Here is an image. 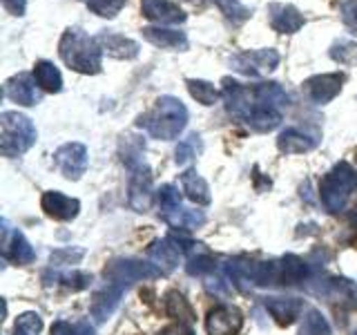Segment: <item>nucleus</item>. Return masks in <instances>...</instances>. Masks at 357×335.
<instances>
[{"label": "nucleus", "mask_w": 357, "mask_h": 335, "mask_svg": "<svg viewBox=\"0 0 357 335\" xmlns=\"http://www.w3.org/2000/svg\"><path fill=\"white\" fill-rule=\"evenodd\" d=\"M137 126L159 141H172L188 126V110L176 96H161L150 112L139 117Z\"/></svg>", "instance_id": "nucleus-1"}, {"label": "nucleus", "mask_w": 357, "mask_h": 335, "mask_svg": "<svg viewBox=\"0 0 357 335\" xmlns=\"http://www.w3.org/2000/svg\"><path fill=\"white\" fill-rule=\"evenodd\" d=\"M63 63L78 74H98L103 65V50L96 38L87 36L83 29L70 27L59 43Z\"/></svg>", "instance_id": "nucleus-2"}, {"label": "nucleus", "mask_w": 357, "mask_h": 335, "mask_svg": "<svg viewBox=\"0 0 357 335\" xmlns=\"http://www.w3.org/2000/svg\"><path fill=\"white\" fill-rule=\"evenodd\" d=\"M355 190H357V170L351 163L340 161L321 179L319 195L328 212H342Z\"/></svg>", "instance_id": "nucleus-3"}, {"label": "nucleus", "mask_w": 357, "mask_h": 335, "mask_svg": "<svg viewBox=\"0 0 357 335\" xmlns=\"http://www.w3.org/2000/svg\"><path fill=\"white\" fill-rule=\"evenodd\" d=\"M38 132L29 117L18 112L0 114V150L5 156H20L36 143Z\"/></svg>", "instance_id": "nucleus-4"}, {"label": "nucleus", "mask_w": 357, "mask_h": 335, "mask_svg": "<svg viewBox=\"0 0 357 335\" xmlns=\"http://www.w3.org/2000/svg\"><path fill=\"white\" fill-rule=\"evenodd\" d=\"M161 271L154 264L139 262V260H114L105 268V279L107 284L121 286L126 290L134 282H143V279H154L159 277Z\"/></svg>", "instance_id": "nucleus-5"}, {"label": "nucleus", "mask_w": 357, "mask_h": 335, "mask_svg": "<svg viewBox=\"0 0 357 335\" xmlns=\"http://www.w3.org/2000/svg\"><path fill=\"white\" fill-rule=\"evenodd\" d=\"M221 96H223V103H226L228 114H232L234 119H241V121H248L252 110H255V89L250 92L248 87H243L241 83L232 81V78H223L221 81Z\"/></svg>", "instance_id": "nucleus-6"}, {"label": "nucleus", "mask_w": 357, "mask_h": 335, "mask_svg": "<svg viewBox=\"0 0 357 335\" xmlns=\"http://www.w3.org/2000/svg\"><path fill=\"white\" fill-rule=\"evenodd\" d=\"M230 65L234 72L245 74V76H261L264 72H273L279 65V54L275 50H255V52H243L234 54L230 59Z\"/></svg>", "instance_id": "nucleus-7"}, {"label": "nucleus", "mask_w": 357, "mask_h": 335, "mask_svg": "<svg viewBox=\"0 0 357 335\" xmlns=\"http://www.w3.org/2000/svg\"><path fill=\"white\" fill-rule=\"evenodd\" d=\"M54 161L67 179L78 181L87 170V148L83 143H65L54 152Z\"/></svg>", "instance_id": "nucleus-8"}, {"label": "nucleus", "mask_w": 357, "mask_h": 335, "mask_svg": "<svg viewBox=\"0 0 357 335\" xmlns=\"http://www.w3.org/2000/svg\"><path fill=\"white\" fill-rule=\"evenodd\" d=\"M183 253H185V248L172 237V234H170V237H165V239H156L148 248V257L154 262V266L159 268L161 273L176 271L178 264L183 262Z\"/></svg>", "instance_id": "nucleus-9"}, {"label": "nucleus", "mask_w": 357, "mask_h": 335, "mask_svg": "<svg viewBox=\"0 0 357 335\" xmlns=\"http://www.w3.org/2000/svg\"><path fill=\"white\" fill-rule=\"evenodd\" d=\"M243 327V315L239 308L221 304L212 308L206 318L208 335H237Z\"/></svg>", "instance_id": "nucleus-10"}, {"label": "nucleus", "mask_w": 357, "mask_h": 335, "mask_svg": "<svg viewBox=\"0 0 357 335\" xmlns=\"http://www.w3.org/2000/svg\"><path fill=\"white\" fill-rule=\"evenodd\" d=\"M130 206L137 212H145L152 206V174L145 163L132 168L130 179Z\"/></svg>", "instance_id": "nucleus-11"}, {"label": "nucleus", "mask_w": 357, "mask_h": 335, "mask_svg": "<svg viewBox=\"0 0 357 335\" xmlns=\"http://www.w3.org/2000/svg\"><path fill=\"white\" fill-rule=\"evenodd\" d=\"M342 83H344V74H317L310 76L304 83V92L312 103L324 105L331 103V100L342 92Z\"/></svg>", "instance_id": "nucleus-12"}, {"label": "nucleus", "mask_w": 357, "mask_h": 335, "mask_svg": "<svg viewBox=\"0 0 357 335\" xmlns=\"http://www.w3.org/2000/svg\"><path fill=\"white\" fill-rule=\"evenodd\" d=\"M5 96L9 100H14L18 105H36L40 100V92H38V83L33 74H18L11 76L5 83Z\"/></svg>", "instance_id": "nucleus-13"}, {"label": "nucleus", "mask_w": 357, "mask_h": 335, "mask_svg": "<svg viewBox=\"0 0 357 335\" xmlns=\"http://www.w3.org/2000/svg\"><path fill=\"white\" fill-rule=\"evenodd\" d=\"M3 253L7 260L16 264H31L36 260V253H33L31 244L25 239V234L18 230H11L7 219L3 221Z\"/></svg>", "instance_id": "nucleus-14"}, {"label": "nucleus", "mask_w": 357, "mask_h": 335, "mask_svg": "<svg viewBox=\"0 0 357 335\" xmlns=\"http://www.w3.org/2000/svg\"><path fill=\"white\" fill-rule=\"evenodd\" d=\"M40 206L45 210V215L52 217V219H59V221H72L78 210H81V204H78V199H72L59 190H50V193H45L43 199H40Z\"/></svg>", "instance_id": "nucleus-15"}, {"label": "nucleus", "mask_w": 357, "mask_h": 335, "mask_svg": "<svg viewBox=\"0 0 357 335\" xmlns=\"http://www.w3.org/2000/svg\"><path fill=\"white\" fill-rule=\"evenodd\" d=\"M96 40L100 45V50H103V54L112 56V59H119V61H132V59H137L141 52V45L137 40L121 36V34L103 31V34H98Z\"/></svg>", "instance_id": "nucleus-16"}, {"label": "nucleus", "mask_w": 357, "mask_h": 335, "mask_svg": "<svg viewBox=\"0 0 357 335\" xmlns=\"http://www.w3.org/2000/svg\"><path fill=\"white\" fill-rule=\"evenodd\" d=\"M141 11L145 18L159 22V25H178L188 18L185 11L170 0H143Z\"/></svg>", "instance_id": "nucleus-17"}, {"label": "nucleus", "mask_w": 357, "mask_h": 335, "mask_svg": "<svg viewBox=\"0 0 357 335\" xmlns=\"http://www.w3.org/2000/svg\"><path fill=\"white\" fill-rule=\"evenodd\" d=\"M268 18H271V27L279 34H295L304 27V14H299V9L293 5L273 3L268 7Z\"/></svg>", "instance_id": "nucleus-18"}, {"label": "nucleus", "mask_w": 357, "mask_h": 335, "mask_svg": "<svg viewBox=\"0 0 357 335\" xmlns=\"http://www.w3.org/2000/svg\"><path fill=\"white\" fill-rule=\"evenodd\" d=\"M266 311L275 318L277 324L282 327H290L304 311V299L297 297H266L264 299Z\"/></svg>", "instance_id": "nucleus-19"}, {"label": "nucleus", "mask_w": 357, "mask_h": 335, "mask_svg": "<svg viewBox=\"0 0 357 335\" xmlns=\"http://www.w3.org/2000/svg\"><path fill=\"white\" fill-rule=\"evenodd\" d=\"M141 34H143V38H145V40L154 45V47L178 50V52L188 50V36H185L183 31L163 29V27H143Z\"/></svg>", "instance_id": "nucleus-20"}, {"label": "nucleus", "mask_w": 357, "mask_h": 335, "mask_svg": "<svg viewBox=\"0 0 357 335\" xmlns=\"http://www.w3.org/2000/svg\"><path fill=\"white\" fill-rule=\"evenodd\" d=\"M317 145V141L308 137L306 132H301L297 128H288L279 134L277 139V148L282 150L284 154H304V152H310L312 148Z\"/></svg>", "instance_id": "nucleus-21"}, {"label": "nucleus", "mask_w": 357, "mask_h": 335, "mask_svg": "<svg viewBox=\"0 0 357 335\" xmlns=\"http://www.w3.org/2000/svg\"><path fill=\"white\" fill-rule=\"evenodd\" d=\"M181 188L190 201H195L197 206H208L212 201L210 195V186L204 177H201L197 170H185L181 174Z\"/></svg>", "instance_id": "nucleus-22"}, {"label": "nucleus", "mask_w": 357, "mask_h": 335, "mask_svg": "<svg viewBox=\"0 0 357 335\" xmlns=\"http://www.w3.org/2000/svg\"><path fill=\"white\" fill-rule=\"evenodd\" d=\"M121 297H123V288L114 284H107L100 293H96L92 302V315L96 318V322H105L119 306Z\"/></svg>", "instance_id": "nucleus-23"}, {"label": "nucleus", "mask_w": 357, "mask_h": 335, "mask_svg": "<svg viewBox=\"0 0 357 335\" xmlns=\"http://www.w3.org/2000/svg\"><path fill=\"white\" fill-rule=\"evenodd\" d=\"M279 264H282V286H304L312 277L308 264L297 255H286L284 260H279Z\"/></svg>", "instance_id": "nucleus-24"}, {"label": "nucleus", "mask_w": 357, "mask_h": 335, "mask_svg": "<svg viewBox=\"0 0 357 335\" xmlns=\"http://www.w3.org/2000/svg\"><path fill=\"white\" fill-rule=\"evenodd\" d=\"M33 78H36L38 87L50 94H56L63 89V76L59 72V67L50 61H38L33 65Z\"/></svg>", "instance_id": "nucleus-25"}, {"label": "nucleus", "mask_w": 357, "mask_h": 335, "mask_svg": "<svg viewBox=\"0 0 357 335\" xmlns=\"http://www.w3.org/2000/svg\"><path fill=\"white\" fill-rule=\"evenodd\" d=\"M245 123H248L255 132H273L275 128H279V123H282V110L255 103L252 114Z\"/></svg>", "instance_id": "nucleus-26"}, {"label": "nucleus", "mask_w": 357, "mask_h": 335, "mask_svg": "<svg viewBox=\"0 0 357 335\" xmlns=\"http://www.w3.org/2000/svg\"><path fill=\"white\" fill-rule=\"evenodd\" d=\"M156 199H159V208H161V215L163 219L170 223H174V219L178 217V212L183 210L181 206V195H178V190L174 186H161L159 190H156Z\"/></svg>", "instance_id": "nucleus-27"}, {"label": "nucleus", "mask_w": 357, "mask_h": 335, "mask_svg": "<svg viewBox=\"0 0 357 335\" xmlns=\"http://www.w3.org/2000/svg\"><path fill=\"white\" fill-rule=\"evenodd\" d=\"M255 100L261 105H268V107L284 110L290 103V96L279 83H261L255 89Z\"/></svg>", "instance_id": "nucleus-28"}, {"label": "nucleus", "mask_w": 357, "mask_h": 335, "mask_svg": "<svg viewBox=\"0 0 357 335\" xmlns=\"http://www.w3.org/2000/svg\"><path fill=\"white\" fill-rule=\"evenodd\" d=\"M165 313L183 324H192L197 320L195 308L190 306V302L181 293H176V290H170V293L165 295Z\"/></svg>", "instance_id": "nucleus-29"}, {"label": "nucleus", "mask_w": 357, "mask_h": 335, "mask_svg": "<svg viewBox=\"0 0 357 335\" xmlns=\"http://www.w3.org/2000/svg\"><path fill=\"white\" fill-rule=\"evenodd\" d=\"M185 85L190 89V94H192V98H197L201 105H215L217 103L219 92L212 83L201 81V78H188Z\"/></svg>", "instance_id": "nucleus-30"}, {"label": "nucleus", "mask_w": 357, "mask_h": 335, "mask_svg": "<svg viewBox=\"0 0 357 335\" xmlns=\"http://www.w3.org/2000/svg\"><path fill=\"white\" fill-rule=\"evenodd\" d=\"M301 335H333L328 320L317 308H310L301 324Z\"/></svg>", "instance_id": "nucleus-31"}, {"label": "nucleus", "mask_w": 357, "mask_h": 335, "mask_svg": "<svg viewBox=\"0 0 357 335\" xmlns=\"http://www.w3.org/2000/svg\"><path fill=\"white\" fill-rule=\"evenodd\" d=\"M199 152H201V137L199 134H190L185 141H181L176 145L174 161H176V165H188Z\"/></svg>", "instance_id": "nucleus-32"}, {"label": "nucleus", "mask_w": 357, "mask_h": 335, "mask_svg": "<svg viewBox=\"0 0 357 335\" xmlns=\"http://www.w3.org/2000/svg\"><path fill=\"white\" fill-rule=\"evenodd\" d=\"M331 59L340 65H357V43L353 40H340L331 47Z\"/></svg>", "instance_id": "nucleus-33"}, {"label": "nucleus", "mask_w": 357, "mask_h": 335, "mask_svg": "<svg viewBox=\"0 0 357 335\" xmlns=\"http://www.w3.org/2000/svg\"><path fill=\"white\" fill-rule=\"evenodd\" d=\"M215 5L219 7V11L223 16L234 22V25H239V22L250 18V11L245 9L239 0H215Z\"/></svg>", "instance_id": "nucleus-34"}, {"label": "nucleus", "mask_w": 357, "mask_h": 335, "mask_svg": "<svg viewBox=\"0 0 357 335\" xmlns=\"http://www.w3.org/2000/svg\"><path fill=\"white\" fill-rule=\"evenodd\" d=\"M188 273L190 275H195V277H204L208 275L210 271H215V260L206 253V251H201V253H192L188 257Z\"/></svg>", "instance_id": "nucleus-35"}, {"label": "nucleus", "mask_w": 357, "mask_h": 335, "mask_svg": "<svg viewBox=\"0 0 357 335\" xmlns=\"http://www.w3.org/2000/svg\"><path fill=\"white\" fill-rule=\"evenodd\" d=\"M126 3L128 0H87V7L100 18H114Z\"/></svg>", "instance_id": "nucleus-36"}, {"label": "nucleus", "mask_w": 357, "mask_h": 335, "mask_svg": "<svg viewBox=\"0 0 357 335\" xmlns=\"http://www.w3.org/2000/svg\"><path fill=\"white\" fill-rule=\"evenodd\" d=\"M43 331V320L38 313H22L16 320L14 335H38Z\"/></svg>", "instance_id": "nucleus-37"}, {"label": "nucleus", "mask_w": 357, "mask_h": 335, "mask_svg": "<svg viewBox=\"0 0 357 335\" xmlns=\"http://www.w3.org/2000/svg\"><path fill=\"white\" fill-rule=\"evenodd\" d=\"M52 335H96V333L87 322H76V324L56 322L52 327Z\"/></svg>", "instance_id": "nucleus-38"}, {"label": "nucleus", "mask_w": 357, "mask_h": 335, "mask_svg": "<svg viewBox=\"0 0 357 335\" xmlns=\"http://www.w3.org/2000/svg\"><path fill=\"white\" fill-rule=\"evenodd\" d=\"M340 14H342L344 25L357 36V0H344L340 5Z\"/></svg>", "instance_id": "nucleus-39"}, {"label": "nucleus", "mask_w": 357, "mask_h": 335, "mask_svg": "<svg viewBox=\"0 0 357 335\" xmlns=\"http://www.w3.org/2000/svg\"><path fill=\"white\" fill-rule=\"evenodd\" d=\"M61 282H65V286H70L74 290H81V288H87L89 282H92V275H87V273H65L61 275Z\"/></svg>", "instance_id": "nucleus-40"}, {"label": "nucleus", "mask_w": 357, "mask_h": 335, "mask_svg": "<svg viewBox=\"0 0 357 335\" xmlns=\"http://www.w3.org/2000/svg\"><path fill=\"white\" fill-rule=\"evenodd\" d=\"M3 7L11 16H22L27 9V0H3Z\"/></svg>", "instance_id": "nucleus-41"}, {"label": "nucleus", "mask_w": 357, "mask_h": 335, "mask_svg": "<svg viewBox=\"0 0 357 335\" xmlns=\"http://www.w3.org/2000/svg\"><path fill=\"white\" fill-rule=\"evenodd\" d=\"M161 335H195V331L190 329V324L176 322V324H170V327H165Z\"/></svg>", "instance_id": "nucleus-42"}, {"label": "nucleus", "mask_w": 357, "mask_h": 335, "mask_svg": "<svg viewBox=\"0 0 357 335\" xmlns=\"http://www.w3.org/2000/svg\"><path fill=\"white\" fill-rule=\"evenodd\" d=\"M353 335H357V331H355V333H353Z\"/></svg>", "instance_id": "nucleus-43"}]
</instances>
